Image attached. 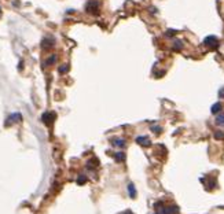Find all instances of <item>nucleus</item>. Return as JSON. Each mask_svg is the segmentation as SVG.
Returning a JSON list of instances; mask_svg holds the SVG:
<instances>
[{
  "label": "nucleus",
  "instance_id": "nucleus-10",
  "mask_svg": "<svg viewBox=\"0 0 224 214\" xmlns=\"http://www.w3.org/2000/svg\"><path fill=\"white\" fill-rule=\"evenodd\" d=\"M128 194H129V196L132 198V199H135L136 198V195H138V192H136V188H135V185L132 183L128 184Z\"/></svg>",
  "mask_w": 224,
  "mask_h": 214
},
{
  "label": "nucleus",
  "instance_id": "nucleus-16",
  "mask_svg": "<svg viewBox=\"0 0 224 214\" xmlns=\"http://www.w3.org/2000/svg\"><path fill=\"white\" fill-rule=\"evenodd\" d=\"M215 137L216 139H224V132H223V130H216V132H215Z\"/></svg>",
  "mask_w": 224,
  "mask_h": 214
},
{
  "label": "nucleus",
  "instance_id": "nucleus-18",
  "mask_svg": "<svg viewBox=\"0 0 224 214\" xmlns=\"http://www.w3.org/2000/svg\"><path fill=\"white\" fill-rule=\"evenodd\" d=\"M151 130H155V133L160 134L162 132V128L161 126H151Z\"/></svg>",
  "mask_w": 224,
  "mask_h": 214
},
{
  "label": "nucleus",
  "instance_id": "nucleus-1",
  "mask_svg": "<svg viewBox=\"0 0 224 214\" xmlns=\"http://www.w3.org/2000/svg\"><path fill=\"white\" fill-rule=\"evenodd\" d=\"M204 44H205L209 49H216L219 47V40L216 39L215 36H208L205 40H204Z\"/></svg>",
  "mask_w": 224,
  "mask_h": 214
},
{
  "label": "nucleus",
  "instance_id": "nucleus-14",
  "mask_svg": "<svg viewBox=\"0 0 224 214\" xmlns=\"http://www.w3.org/2000/svg\"><path fill=\"white\" fill-rule=\"evenodd\" d=\"M114 156V159L117 162H124L125 160V152H116V154H113Z\"/></svg>",
  "mask_w": 224,
  "mask_h": 214
},
{
  "label": "nucleus",
  "instance_id": "nucleus-3",
  "mask_svg": "<svg viewBox=\"0 0 224 214\" xmlns=\"http://www.w3.org/2000/svg\"><path fill=\"white\" fill-rule=\"evenodd\" d=\"M85 10H87L88 13H91V14H98L99 3L96 1V0H90V1L87 3V6H85Z\"/></svg>",
  "mask_w": 224,
  "mask_h": 214
},
{
  "label": "nucleus",
  "instance_id": "nucleus-2",
  "mask_svg": "<svg viewBox=\"0 0 224 214\" xmlns=\"http://www.w3.org/2000/svg\"><path fill=\"white\" fill-rule=\"evenodd\" d=\"M155 214H179V206L176 205H172V206H168V207H162V209L158 210V213Z\"/></svg>",
  "mask_w": 224,
  "mask_h": 214
},
{
  "label": "nucleus",
  "instance_id": "nucleus-4",
  "mask_svg": "<svg viewBox=\"0 0 224 214\" xmlns=\"http://www.w3.org/2000/svg\"><path fill=\"white\" fill-rule=\"evenodd\" d=\"M22 121V115L19 114V113H14V114H11V115L7 118V122H6V125L8 126L10 124H17V122H21Z\"/></svg>",
  "mask_w": 224,
  "mask_h": 214
},
{
  "label": "nucleus",
  "instance_id": "nucleus-19",
  "mask_svg": "<svg viewBox=\"0 0 224 214\" xmlns=\"http://www.w3.org/2000/svg\"><path fill=\"white\" fill-rule=\"evenodd\" d=\"M219 98L220 99H224V88H221L219 91Z\"/></svg>",
  "mask_w": 224,
  "mask_h": 214
},
{
  "label": "nucleus",
  "instance_id": "nucleus-7",
  "mask_svg": "<svg viewBox=\"0 0 224 214\" xmlns=\"http://www.w3.org/2000/svg\"><path fill=\"white\" fill-rule=\"evenodd\" d=\"M41 120H43V122H44V124L49 125L52 121L55 120V114H54V113H45V114H43Z\"/></svg>",
  "mask_w": 224,
  "mask_h": 214
},
{
  "label": "nucleus",
  "instance_id": "nucleus-15",
  "mask_svg": "<svg viewBox=\"0 0 224 214\" xmlns=\"http://www.w3.org/2000/svg\"><path fill=\"white\" fill-rule=\"evenodd\" d=\"M176 33H177L176 30H173V29H169V30L165 32V37H168V39H172L173 36H176Z\"/></svg>",
  "mask_w": 224,
  "mask_h": 214
},
{
  "label": "nucleus",
  "instance_id": "nucleus-17",
  "mask_svg": "<svg viewBox=\"0 0 224 214\" xmlns=\"http://www.w3.org/2000/svg\"><path fill=\"white\" fill-rule=\"evenodd\" d=\"M67 70H69V66H67V65H62V66L59 67V73H61V74H63V73H66Z\"/></svg>",
  "mask_w": 224,
  "mask_h": 214
},
{
  "label": "nucleus",
  "instance_id": "nucleus-11",
  "mask_svg": "<svg viewBox=\"0 0 224 214\" xmlns=\"http://www.w3.org/2000/svg\"><path fill=\"white\" fill-rule=\"evenodd\" d=\"M215 124L217 126H224V113L217 114V117H216V120H215Z\"/></svg>",
  "mask_w": 224,
  "mask_h": 214
},
{
  "label": "nucleus",
  "instance_id": "nucleus-13",
  "mask_svg": "<svg viewBox=\"0 0 224 214\" xmlns=\"http://www.w3.org/2000/svg\"><path fill=\"white\" fill-rule=\"evenodd\" d=\"M57 62V55H51L49 58H47L45 59V62H44V66L45 67H48V66H52L54 63Z\"/></svg>",
  "mask_w": 224,
  "mask_h": 214
},
{
  "label": "nucleus",
  "instance_id": "nucleus-12",
  "mask_svg": "<svg viewBox=\"0 0 224 214\" xmlns=\"http://www.w3.org/2000/svg\"><path fill=\"white\" fill-rule=\"evenodd\" d=\"M183 47H184V43L182 40H179V39H177V40L173 43V45H172V48L175 49V51H182Z\"/></svg>",
  "mask_w": 224,
  "mask_h": 214
},
{
  "label": "nucleus",
  "instance_id": "nucleus-5",
  "mask_svg": "<svg viewBox=\"0 0 224 214\" xmlns=\"http://www.w3.org/2000/svg\"><path fill=\"white\" fill-rule=\"evenodd\" d=\"M112 144L114 146V147H118V148H122L125 147V139H121V137H113L112 139Z\"/></svg>",
  "mask_w": 224,
  "mask_h": 214
},
{
  "label": "nucleus",
  "instance_id": "nucleus-9",
  "mask_svg": "<svg viewBox=\"0 0 224 214\" xmlns=\"http://www.w3.org/2000/svg\"><path fill=\"white\" fill-rule=\"evenodd\" d=\"M221 110H223V104H221L220 102L215 103V104L212 106V108H211L212 114H220V113H221Z\"/></svg>",
  "mask_w": 224,
  "mask_h": 214
},
{
  "label": "nucleus",
  "instance_id": "nucleus-6",
  "mask_svg": "<svg viewBox=\"0 0 224 214\" xmlns=\"http://www.w3.org/2000/svg\"><path fill=\"white\" fill-rule=\"evenodd\" d=\"M55 44V40L52 37H44V40H43V48L44 49H51L54 47Z\"/></svg>",
  "mask_w": 224,
  "mask_h": 214
},
{
  "label": "nucleus",
  "instance_id": "nucleus-20",
  "mask_svg": "<svg viewBox=\"0 0 224 214\" xmlns=\"http://www.w3.org/2000/svg\"><path fill=\"white\" fill-rule=\"evenodd\" d=\"M121 214H134V213H132V211H131V210H125V211H122Z\"/></svg>",
  "mask_w": 224,
  "mask_h": 214
},
{
  "label": "nucleus",
  "instance_id": "nucleus-8",
  "mask_svg": "<svg viewBox=\"0 0 224 214\" xmlns=\"http://www.w3.org/2000/svg\"><path fill=\"white\" fill-rule=\"evenodd\" d=\"M136 143H139L140 146L148 147L150 146V139L146 137V136H139V137H136Z\"/></svg>",
  "mask_w": 224,
  "mask_h": 214
}]
</instances>
